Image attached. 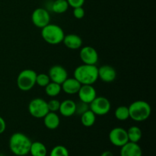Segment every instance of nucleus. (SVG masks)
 Listing matches in <instances>:
<instances>
[{"label":"nucleus","instance_id":"f257e3e1","mask_svg":"<svg viewBox=\"0 0 156 156\" xmlns=\"http://www.w3.org/2000/svg\"><path fill=\"white\" fill-rule=\"evenodd\" d=\"M73 77L81 85H93L98 79V68L96 65L82 64L74 70Z\"/></svg>","mask_w":156,"mask_h":156},{"label":"nucleus","instance_id":"f03ea898","mask_svg":"<svg viewBox=\"0 0 156 156\" xmlns=\"http://www.w3.org/2000/svg\"><path fill=\"white\" fill-rule=\"evenodd\" d=\"M31 140L22 133H15L9 139V149L14 155L25 156L29 153Z\"/></svg>","mask_w":156,"mask_h":156},{"label":"nucleus","instance_id":"7ed1b4c3","mask_svg":"<svg viewBox=\"0 0 156 156\" xmlns=\"http://www.w3.org/2000/svg\"><path fill=\"white\" fill-rule=\"evenodd\" d=\"M129 118L136 122H143L147 120L152 113V108L148 102L143 100L133 101L129 107Z\"/></svg>","mask_w":156,"mask_h":156},{"label":"nucleus","instance_id":"20e7f679","mask_svg":"<svg viewBox=\"0 0 156 156\" xmlns=\"http://www.w3.org/2000/svg\"><path fill=\"white\" fill-rule=\"evenodd\" d=\"M64 34L60 26L54 24H49L41 28V37L46 43L50 45H57L62 43Z\"/></svg>","mask_w":156,"mask_h":156},{"label":"nucleus","instance_id":"39448f33","mask_svg":"<svg viewBox=\"0 0 156 156\" xmlns=\"http://www.w3.org/2000/svg\"><path fill=\"white\" fill-rule=\"evenodd\" d=\"M37 73L33 69H24L17 77V86L21 91H28L36 85Z\"/></svg>","mask_w":156,"mask_h":156},{"label":"nucleus","instance_id":"423d86ee","mask_svg":"<svg viewBox=\"0 0 156 156\" xmlns=\"http://www.w3.org/2000/svg\"><path fill=\"white\" fill-rule=\"evenodd\" d=\"M27 108L30 115L37 119L44 118L49 112L47 102L44 99L40 98L32 99L29 103Z\"/></svg>","mask_w":156,"mask_h":156},{"label":"nucleus","instance_id":"0eeeda50","mask_svg":"<svg viewBox=\"0 0 156 156\" xmlns=\"http://www.w3.org/2000/svg\"><path fill=\"white\" fill-rule=\"evenodd\" d=\"M111 108V104L107 98L103 96L96 97L89 104V109L96 116H104L110 112Z\"/></svg>","mask_w":156,"mask_h":156},{"label":"nucleus","instance_id":"6e6552de","mask_svg":"<svg viewBox=\"0 0 156 156\" xmlns=\"http://www.w3.org/2000/svg\"><path fill=\"white\" fill-rule=\"evenodd\" d=\"M31 21L35 27L41 29L43 28L50 24V13L44 8H37L32 12Z\"/></svg>","mask_w":156,"mask_h":156},{"label":"nucleus","instance_id":"1a4fd4ad","mask_svg":"<svg viewBox=\"0 0 156 156\" xmlns=\"http://www.w3.org/2000/svg\"><path fill=\"white\" fill-rule=\"evenodd\" d=\"M109 140L114 146L122 147L129 142L127 131L122 127L113 128L109 133Z\"/></svg>","mask_w":156,"mask_h":156},{"label":"nucleus","instance_id":"9d476101","mask_svg":"<svg viewBox=\"0 0 156 156\" xmlns=\"http://www.w3.org/2000/svg\"><path fill=\"white\" fill-rule=\"evenodd\" d=\"M79 56L83 64L96 65L98 61V53L94 47L91 46H85L81 47Z\"/></svg>","mask_w":156,"mask_h":156},{"label":"nucleus","instance_id":"9b49d317","mask_svg":"<svg viewBox=\"0 0 156 156\" xmlns=\"http://www.w3.org/2000/svg\"><path fill=\"white\" fill-rule=\"evenodd\" d=\"M48 76L51 82L61 85L68 78V73L62 66L54 65L49 70Z\"/></svg>","mask_w":156,"mask_h":156},{"label":"nucleus","instance_id":"f8f14e48","mask_svg":"<svg viewBox=\"0 0 156 156\" xmlns=\"http://www.w3.org/2000/svg\"><path fill=\"white\" fill-rule=\"evenodd\" d=\"M77 94L79 101L88 105L97 97V91L93 85H82Z\"/></svg>","mask_w":156,"mask_h":156},{"label":"nucleus","instance_id":"ddd939ff","mask_svg":"<svg viewBox=\"0 0 156 156\" xmlns=\"http://www.w3.org/2000/svg\"><path fill=\"white\" fill-rule=\"evenodd\" d=\"M117 78L115 69L110 65H103L98 68V79L102 82L110 83L114 82Z\"/></svg>","mask_w":156,"mask_h":156},{"label":"nucleus","instance_id":"4468645a","mask_svg":"<svg viewBox=\"0 0 156 156\" xmlns=\"http://www.w3.org/2000/svg\"><path fill=\"white\" fill-rule=\"evenodd\" d=\"M120 148V156H143V151L138 143L128 142Z\"/></svg>","mask_w":156,"mask_h":156},{"label":"nucleus","instance_id":"2eb2a0df","mask_svg":"<svg viewBox=\"0 0 156 156\" xmlns=\"http://www.w3.org/2000/svg\"><path fill=\"white\" fill-rule=\"evenodd\" d=\"M81 83L78 80H76L74 77L67 78L62 84L61 88L62 91H63L67 94H76L79 91L81 87Z\"/></svg>","mask_w":156,"mask_h":156},{"label":"nucleus","instance_id":"dca6fc26","mask_svg":"<svg viewBox=\"0 0 156 156\" xmlns=\"http://www.w3.org/2000/svg\"><path fill=\"white\" fill-rule=\"evenodd\" d=\"M62 43L70 50H78L82 47V39L76 34H69L64 36Z\"/></svg>","mask_w":156,"mask_h":156},{"label":"nucleus","instance_id":"f3484780","mask_svg":"<svg viewBox=\"0 0 156 156\" xmlns=\"http://www.w3.org/2000/svg\"><path fill=\"white\" fill-rule=\"evenodd\" d=\"M76 103L71 99H66L60 102L59 111L62 116L65 117H72L76 114Z\"/></svg>","mask_w":156,"mask_h":156},{"label":"nucleus","instance_id":"a211bd4d","mask_svg":"<svg viewBox=\"0 0 156 156\" xmlns=\"http://www.w3.org/2000/svg\"><path fill=\"white\" fill-rule=\"evenodd\" d=\"M44 124L47 129L51 130L57 129L60 124V119L59 115L56 112L49 111L44 117Z\"/></svg>","mask_w":156,"mask_h":156},{"label":"nucleus","instance_id":"6ab92c4d","mask_svg":"<svg viewBox=\"0 0 156 156\" xmlns=\"http://www.w3.org/2000/svg\"><path fill=\"white\" fill-rule=\"evenodd\" d=\"M29 153L31 156H47V149L41 142H32Z\"/></svg>","mask_w":156,"mask_h":156},{"label":"nucleus","instance_id":"aec40b11","mask_svg":"<svg viewBox=\"0 0 156 156\" xmlns=\"http://www.w3.org/2000/svg\"><path fill=\"white\" fill-rule=\"evenodd\" d=\"M126 131H127L129 142L138 143L140 141L142 136H143V133H142L141 129L140 127L136 126H130Z\"/></svg>","mask_w":156,"mask_h":156},{"label":"nucleus","instance_id":"412c9836","mask_svg":"<svg viewBox=\"0 0 156 156\" xmlns=\"http://www.w3.org/2000/svg\"><path fill=\"white\" fill-rule=\"evenodd\" d=\"M96 120V115L88 109L81 115V123L85 127H91L94 124Z\"/></svg>","mask_w":156,"mask_h":156},{"label":"nucleus","instance_id":"4be33fe9","mask_svg":"<svg viewBox=\"0 0 156 156\" xmlns=\"http://www.w3.org/2000/svg\"><path fill=\"white\" fill-rule=\"evenodd\" d=\"M69 7L66 0H55L52 5V10L54 13L62 14L68 10Z\"/></svg>","mask_w":156,"mask_h":156},{"label":"nucleus","instance_id":"5701e85b","mask_svg":"<svg viewBox=\"0 0 156 156\" xmlns=\"http://www.w3.org/2000/svg\"><path fill=\"white\" fill-rule=\"evenodd\" d=\"M62 91L61 85L56 83V82H50L47 86L45 87V92L48 96L51 98L56 97L60 94Z\"/></svg>","mask_w":156,"mask_h":156},{"label":"nucleus","instance_id":"b1692460","mask_svg":"<svg viewBox=\"0 0 156 156\" xmlns=\"http://www.w3.org/2000/svg\"><path fill=\"white\" fill-rule=\"evenodd\" d=\"M116 119H117L120 121H125L129 118V108L126 106H119L116 108L115 112H114Z\"/></svg>","mask_w":156,"mask_h":156},{"label":"nucleus","instance_id":"393cba45","mask_svg":"<svg viewBox=\"0 0 156 156\" xmlns=\"http://www.w3.org/2000/svg\"><path fill=\"white\" fill-rule=\"evenodd\" d=\"M50 156H69V153L66 147L62 145H58L52 149Z\"/></svg>","mask_w":156,"mask_h":156},{"label":"nucleus","instance_id":"a878e982","mask_svg":"<svg viewBox=\"0 0 156 156\" xmlns=\"http://www.w3.org/2000/svg\"><path fill=\"white\" fill-rule=\"evenodd\" d=\"M50 82H51V81H50V77H49L48 74H45V73L37 74L36 85H37L38 86L45 88Z\"/></svg>","mask_w":156,"mask_h":156},{"label":"nucleus","instance_id":"bb28decb","mask_svg":"<svg viewBox=\"0 0 156 156\" xmlns=\"http://www.w3.org/2000/svg\"><path fill=\"white\" fill-rule=\"evenodd\" d=\"M59 106H60V101L57 99L53 98L47 102V107L48 110L50 112H57L59 111Z\"/></svg>","mask_w":156,"mask_h":156},{"label":"nucleus","instance_id":"cd10ccee","mask_svg":"<svg viewBox=\"0 0 156 156\" xmlns=\"http://www.w3.org/2000/svg\"><path fill=\"white\" fill-rule=\"evenodd\" d=\"M88 109H89V105H88V104L82 102L81 101H79V103H76V114L81 116L83 113H85V111H88Z\"/></svg>","mask_w":156,"mask_h":156},{"label":"nucleus","instance_id":"c85d7f7f","mask_svg":"<svg viewBox=\"0 0 156 156\" xmlns=\"http://www.w3.org/2000/svg\"><path fill=\"white\" fill-rule=\"evenodd\" d=\"M85 9L83 7H77L73 9V15L76 19H82L85 17Z\"/></svg>","mask_w":156,"mask_h":156},{"label":"nucleus","instance_id":"c756f323","mask_svg":"<svg viewBox=\"0 0 156 156\" xmlns=\"http://www.w3.org/2000/svg\"><path fill=\"white\" fill-rule=\"evenodd\" d=\"M68 2L69 5L71 6L72 8H77V7H82L83 6L84 3H85V0H66Z\"/></svg>","mask_w":156,"mask_h":156},{"label":"nucleus","instance_id":"7c9ffc66","mask_svg":"<svg viewBox=\"0 0 156 156\" xmlns=\"http://www.w3.org/2000/svg\"><path fill=\"white\" fill-rule=\"evenodd\" d=\"M6 129V123L4 119L0 116V135L2 134L5 131Z\"/></svg>","mask_w":156,"mask_h":156},{"label":"nucleus","instance_id":"2f4dec72","mask_svg":"<svg viewBox=\"0 0 156 156\" xmlns=\"http://www.w3.org/2000/svg\"><path fill=\"white\" fill-rule=\"evenodd\" d=\"M100 156H114V154H113L112 152L111 151H105L104 152H102L101 155Z\"/></svg>","mask_w":156,"mask_h":156}]
</instances>
